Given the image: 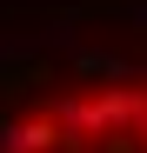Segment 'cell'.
<instances>
[{
  "label": "cell",
  "mask_w": 147,
  "mask_h": 153,
  "mask_svg": "<svg viewBox=\"0 0 147 153\" xmlns=\"http://www.w3.org/2000/svg\"><path fill=\"white\" fill-rule=\"evenodd\" d=\"M0 153H147V33H67L7 53Z\"/></svg>",
  "instance_id": "6da1fadb"
}]
</instances>
